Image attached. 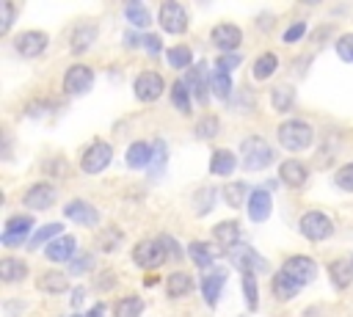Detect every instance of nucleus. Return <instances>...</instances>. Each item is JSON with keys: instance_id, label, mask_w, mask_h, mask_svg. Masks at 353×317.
Masks as SVG:
<instances>
[{"instance_id": "obj_1", "label": "nucleus", "mask_w": 353, "mask_h": 317, "mask_svg": "<svg viewBox=\"0 0 353 317\" xmlns=\"http://www.w3.org/2000/svg\"><path fill=\"white\" fill-rule=\"evenodd\" d=\"M279 141L287 152H301V149H309L312 141H314V130L306 124V121H298V119H290L279 127Z\"/></svg>"}, {"instance_id": "obj_2", "label": "nucleus", "mask_w": 353, "mask_h": 317, "mask_svg": "<svg viewBox=\"0 0 353 317\" xmlns=\"http://www.w3.org/2000/svg\"><path fill=\"white\" fill-rule=\"evenodd\" d=\"M240 152H243V165H245L248 171H259V168H265V165L273 163V149H270L268 141L259 138V135H248V138L240 143Z\"/></svg>"}, {"instance_id": "obj_3", "label": "nucleus", "mask_w": 353, "mask_h": 317, "mask_svg": "<svg viewBox=\"0 0 353 317\" xmlns=\"http://www.w3.org/2000/svg\"><path fill=\"white\" fill-rule=\"evenodd\" d=\"M168 251H165V243L163 240H141L135 248H132V259L143 267V270H157L163 262H165Z\"/></svg>"}, {"instance_id": "obj_4", "label": "nucleus", "mask_w": 353, "mask_h": 317, "mask_svg": "<svg viewBox=\"0 0 353 317\" xmlns=\"http://www.w3.org/2000/svg\"><path fill=\"white\" fill-rule=\"evenodd\" d=\"M157 19H160V25H163L165 33L182 36V33L188 30V11H185V6H179V3H174V0H165V3L160 6Z\"/></svg>"}, {"instance_id": "obj_5", "label": "nucleus", "mask_w": 353, "mask_h": 317, "mask_svg": "<svg viewBox=\"0 0 353 317\" xmlns=\"http://www.w3.org/2000/svg\"><path fill=\"white\" fill-rule=\"evenodd\" d=\"M110 157H113V146L105 143V141H94V143L83 152V157H80V168H83L85 174H99V171L108 168Z\"/></svg>"}, {"instance_id": "obj_6", "label": "nucleus", "mask_w": 353, "mask_h": 317, "mask_svg": "<svg viewBox=\"0 0 353 317\" xmlns=\"http://www.w3.org/2000/svg\"><path fill=\"white\" fill-rule=\"evenodd\" d=\"M331 229L334 226H331V218L325 212L312 209V212H303V218H301V234L309 240H325L331 234Z\"/></svg>"}, {"instance_id": "obj_7", "label": "nucleus", "mask_w": 353, "mask_h": 317, "mask_svg": "<svg viewBox=\"0 0 353 317\" xmlns=\"http://www.w3.org/2000/svg\"><path fill=\"white\" fill-rule=\"evenodd\" d=\"M91 83H94V72H91V66H85V63H74V66L63 74V91L72 94V96L85 94V91L91 88Z\"/></svg>"}, {"instance_id": "obj_8", "label": "nucleus", "mask_w": 353, "mask_h": 317, "mask_svg": "<svg viewBox=\"0 0 353 317\" xmlns=\"http://www.w3.org/2000/svg\"><path fill=\"white\" fill-rule=\"evenodd\" d=\"M132 88H135V96H138L141 102H154V99L163 94L165 83H163V77H160L157 72H141V74L135 77Z\"/></svg>"}, {"instance_id": "obj_9", "label": "nucleus", "mask_w": 353, "mask_h": 317, "mask_svg": "<svg viewBox=\"0 0 353 317\" xmlns=\"http://www.w3.org/2000/svg\"><path fill=\"white\" fill-rule=\"evenodd\" d=\"M47 41H50L47 33H41V30H25V33H19L14 39V47H17V52L22 58H36V55H41L47 50Z\"/></svg>"}, {"instance_id": "obj_10", "label": "nucleus", "mask_w": 353, "mask_h": 317, "mask_svg": "<svg viewBox=\"0 0 353 317\" xmlns=\"http://www.w3.org/2000/svg\"><path fill=\"white\" fill-rule=\"evenodd\" d=\"M33 226V218L30 215H14L6 221V229H3V245L6 248H14V245H22L28 232Z\"/></svg>"}, {"instance_id": "obj_11", "label": "nucleus", "mask_w": 353, "mask_h": 317, "mask_svg": "<svg viewBox=\"0 0 353 317\" xmlns=\"http://www.w3.org/2000/svg\"><path fill=\"white\" fill-rule=\"evenodd\" d=\"M229 259L240 267V273H254V270H268V262L251 248V245H245V243H240L237 248H232L229 251Z\"/></svg>"}, {"instance_id": "obj_12", "label": "nucleus", "mask_w": 353, "mask_h": 317, "mask_svg": "<svg viewBox=\"0 0 353 317\" xmlns=\"http://www.w3.org/2000/svg\"><path fill=\"white\" fill-rule=\"evenodd\" d=\"M210 36H212V44H215L221 52H232V55H234V50H237V44H240V39H243L240 28H237V25H229V22L215 25Z\"/></svg>"}, {"instance_id": "obj_13", "label": "nucleus", "mask_w": 353, "mask_h": 317, "mask_svg": "<svg viewBox=\"0 0 353 317\" xmlns=\"http://www.w3.org/2000/svg\"><path fill=\"white\" fill-rule=\"evenodd\" d=\"M284 273H290L298 284H309L314 276H317V267H314V259H309V256H290L287 262H284V267H281Z\"/></svg>"}, {"instance_id": "obj_14", "label": "nucleus", "mask_w": 353, "mask_h": 317, "mask_svg": "<svg viewBox=\"0 0 353 317\" xmlns=\"http://www.w3.org/2000/svg\"><path fill=\"white\" fill-rule=\"evenodd\" d=\"M270 209H273V198H270V193L268 190H254L251 196H248V218L251 221H256V223H262V221H268L270 218Z\"/></svg>"}, {"instance_id": "obj_15", "label": "nucleus", "mask_w": 353, "mask_h": 317, "mask_svg": "<svg viewBox=\"0 0 353 317\" xmlns=\"http://www.w3.org/2000/svg\"><path fill=\"white\" fill-rule=\"evenodd\" d=\"M52 198H55L52 185L39 182V185L28 187V193H25L22 201H25V207H30V209H47V207H52Z\"/></svg>"}, {"instance_id": "obj_16", "label": "nucleus", "mask_w": 353, "mask_h": 317, "mask_svg": "<svg viewBox=\"0 0 353 317\" xmlns=\"http://www.w3.org/2000/svg\"><path fill=\"white\" fill-rule=\"evenodd\" d=\"M63 215H66L69 221H74V223H83V226H94V223L99 221L97 209H94L91 204H85V201H69V204L63 207Z\"/></svg>"}, {"instance_id": "obj_17", "label": "nucleus", "mask_w": 353, "mask_h": 317, "mask_svg": "<svg viewBox=\"0 0 353 317\" xmlns=\"http://www.w3.org/2000/svg\"><path fill=\"white\" fill-rule=\"evenodd\" d=\"M182 83L188 85V91H190V94H193L199 102H204V99H207V72H204V63L190 66Z\"/></svg>"}, {"instance_id": "obj_18", "label": "nucleus", "mask_w": 353, "mask_h": 317, "mask_svg": "<svg viewBox=\"0 0 353 317\" xmlns=\"http://www.w3.org/2000/svg\"><path fill=\"white\" fill-rule=\"evenodd\" d=\"M212 237L221 243V248H237L240 245V223L237 221H221L215 229H212Z\"/></svg>"}, {"instance_id": "obj_19", "label": "nucleus", "mask_w": 353, "mask_h": 317, "mask_svg": "<svg viewBox=\"0 0 353 317\" xmlns=\"http://www.w3.org/2000/svg\"><path fill=\"white\" fill-rule=\"evenodd\" d=\"M301 287L303 284H298L290 273H284V270H279L276 276H273V295L279 298V300H292L298 292H301Z\"/></svg>"}, {"instance_id": "obj_20", "label": "nucleus", "mask_w": 353, "mask_h": 317, "mask_svg": "<svg viewBox=\"0 0 353 317\" xmlns=\"http://www.w3.org/2000/svg\"><path fill=\"white\" fill-rule=\"evenodd\" d=\"M279 176L287 187H301L306 182V165L298 163V160H284L281 168H279Z\"/></svg>"}, {"instance_id": "obj_21", "label": "nucleus", "mask_w": 353, "mask_h": 317, "mask_svg": "<svg viewBox=\"0 0 353 317\" xmlns=\"http://www.w3.org/2000/svg\"><path fill=\"white\" fill-rule=\"evenodd\" d=\"M226 281V273L223 270H215V273H207L201 278V295L207 300V306H215L218 303V295H221V287Z\"/></svg>"}, {"instance_id": "obj_22", "label": "nucleus", "mask_w": 353, "mask_h": 317, "mask_svg": "<svg viewBox=\"0 0 353 317\" xmlns=\"http://www.w3.org/2000/svg\"><path fill=\"white\" fill-rule=\"evenodd\" d=\"M74 248H77V240H74L72 234L58 237L55 243L47 245V259H52V262H66V259H72Z\"/></svg>"}, {"instance_id": "obj_23", "label": "nucleus", "mask_w": 353, "mask_h": 317, "mask_svg": "<svg viewBox=\"0 0 353 317\" xmlns=\"http://www.w3.org/2000/svg\"><path fill=\"white\" fill-rule=\"evenodd\" d=\"M234 165H237V160H234V154L229 149H215L212 157H210V171L215 176H229L234 171Z\"/></svg>"}, {"instance_id": "obj_24", "label": "nucleus", "mask_w": 353, "mask_h": 317, "mask_svg": "<svg viewBox=\"0 0 353 317\" xmlns=\"http://www.w3.org/2000/svg\"><path fill=\"white\" fill-rule=\"evenodd\" d=\"M328 276H331L334 287H339V289L350 287V281H353V262H345V259H334V262L328 265Z\"/></svg>"}, {"instance_id": "obj_25", "label": "nucleus", "mask_w": 353, "mask_h": 317, "mask_svg": "<svg viewBox=\"0 0 353 317\" xmlns=\"http://www.w3.org/2000/svg\"><path fill=\"white\" fill-rule=\"evenodd\" d=\"M39 289H41V292H50V295L66 292V289H69L66 273H58V270H47V273H41V278H39Z\"/></svg>"}, {"instance_id": "obj_26", "label": "nucleus", "mask_w": 353, "mask_h": 317, "mask_svg": "<svg viewBox=\"0 0 353 317\" xmlns=\"http://www.w3.org/2000/svg\"><path fill=\"white\" fill-rule=\"evenodd\" d=\"M188 256L193 259V265H199V267H210L212 259H215V248H212L210 243L193 240V243L188 245Z\"/></svg>"}, {"instance_id": "obj_27", "label": "nucleus", "mask_w": 353, "mask_h": 317, "mask_svg": "<svg viewBox=\"0 0 353 317\" xmlns=\"http://www.w3.org/2000/svg\"><path fill=\"white\" fill-rule=\"evenodd\" d=\"M152 152H154V149H152L149 143L135 141V143L127 149V165H130V168H143V165H149Z\"/></svg>"}, {"instance_id": "obj_28", "label": "nucleus", "mask_w": 353, "mask_h": 317, "mask_svg": "<svg viewBox=\"0 0 353 317\" xmlns=\"http://www.w3.org/2000/svg\"><path fill=\"white\" fill-rule=\"evenodd\" d=\"M97 41V28L94 25H80L72 33V52H85Z\"/></svg>"}, {"instance_id": "obj_29", "label": "nucleus", "mask_w": 353, "mask_h": 317, "mask_svg": "<svg viewBox=\"0 0 353 317\" xmlns=\"http://www.w3.org/2000/svg\"><path fill=\"white\" fill-rule=\"evenodd\" d=\"M270 102H273V110L287 113V110L292 108V102H295V88H292V85H287V83L276 85V88H273V94H270Z\"/></svg>"}, {"instance_id": "obj_30", "label": "nucleus", "mask_w": 353, "mask_h": 317, "mask_svg": "<svg viewBox=\"0 0 353 317\" xmlns=\"http://www.w3.org/2000/svg\"><path fill=\"white\" fill-rule=\"evenodd\" d=\"M141 311H143V300L138 295H127L113 306V317H141Z\"/></svg>"}, {"instance_id": "obj_31", "label": "nucleus", "mask_w": 353, "mask_h": 317, "mask_svg": "<svg viewBox=\"0 0 353 317\" xmlns=\"http://www.w3.org/2000/svg\"><path fill=\"white\" fill-rule=\"evenodd\" d=\"M190 289H193V278H190L188 273L176 270V273L168 276V295H171V298H182V295H188Z\"/></svg>"}, {"instance_id": "obj_32", "label": "nucleus", "mask_w": 353, "mask_h": 317, "mask_svg": "<svg viewBox=\"0 0 353 317\" xmlns=\"http://www.w3.org/2000/svg\"><path fill=\"white\" fill-rule=\"evenodd\" d=\"M165 58H168V63H171L174 69H190V63H193V52H190V47H185V44H174V47L165 52Z\"/></svg>"}, {"instance_id": "obj_33", "label": "nucleus", "mask_w": 353, "mask_h": 317, "mask_svg": "<svg viewBox=\"0 0 353 317\" xmlns=\"http://www.w3.org/2000/svg\"><path fill=\"white\" fill-rule=\"evenodd\" d=\"M25 276H28L25 262H19V259H3L0 262V278L3 281H19Z\"/></svg>"}, {"instance_id": "obj_34", "label": "nucleus", "mask_w": 353, "mask_h": 317, "mask_svg": "<svg viewBox=\"0 0 353 317\" xmlns=\"http://www.w3.org/2000/svg\"><path fill=\"white\" fill-rule=\"evenodd\" d=\"M124 17H127L130 25H135V28H146V25L152 22V17H149V11H146L143 3H127V6H124Z\"/></svg>"}, {"instance_id": "obj_35", "label": "nucleus", "mask_w": 353, "mask_h": 317, "mask_svg": "<svg viewBox=\"0 0 353 317\" xmlns=\"http://www.w3.org/2000/svg\"><path fill=\"white\" fill-rule=\"evenodd\" d=\"M276 66H279V58H276L273 52H265V55H259V58L254 61V77H256V80H268V77L276 72Z\"/></svg>"}, {"instance_id": "obj_36", "label": "nucleus", "mask_w": 353, "mask_h": 317, "mask_svg": "<svg viewBox=\"0 0 353 317\" xmlns=\"http://www.w3.org/2000/svg\"><path fill=\"white\" fill-rule=\"evenodd\" d=\"M171 102L179 113H190V91L185 83H174L171 85Z\"/></svg>"}, {"instance_id": "obj_37", "label": "nucleus", "mask_w": 353, "mask_h": 317, "mask_svg": "<svg viewBox=\"0 0 353 317\" xmlns=\"http://www.w3.org/2000/svg\"><path fill=\"white\" fill-rule=\"evenodd\" d=\"M210 88H212V94H215L218 99H229V94H232V80H229V74L215 69V74H212V80H210Z\"/></svg>"}, {"instance_id": "obj_38", "label": "nucleus", "mask_w": 353, "mask_h": 317, "mask_svg": "<svg viewBox=\"0 0 353 317\" xmlns=\"http://www.w3.org/2000/svg\"><path fill=\"white\" fill-rule=\"evenodd\" d=\"M223 198H226L229 207H240L243 198H245V185H243V182H229V185H223Z\"/></svg>"}, {"instance_id": "obj_39", "label": "nucleus", "mask_w": 353, "mask_h": 317, "mask_svg": "<svg viewBox=\"0 0 353 317\" xmlns=\"http://www.w3.org/2000/svg\"><path fill=\"white\" fill-rule=\"evenodd\" d=\"M97 243H99V248H102V251H116V248H119V243H121V232H119L116 226H108L105 232H99Z\"/></svg>"}, {"instance_id": "obj_40", "label": "nucleus", "mask_w": 353, "mask_h": 317, "mask_svg": "<svg viewBox=\"0 0 353 317\" xmlns=\"http://www.w3.org/2000/svg\"><path fill=\"white\" fill-rule=\"evenodd\" d=\"M243 292H245V300H248V309H256V276L254 273H243Z\"/></svg>"}, {"instance_id": "obj_41", "label": "nucleus", "mask_w": 353, "mask_h": 317, "mask_svg": "<svg viewBox=\"0 0 353 317\" xmlns=\"http://www.w3.org/2000/svg\"><path fill=\"white\" fill-rule=\"evenodd\" d=\"M215 132H218V119H215V116H204V119L196 124V138H204V141H207V138H212Z\"/></svg>"}, {"instance_id": "obj_42", "label": "nucleus", "mask_w": 353, "mask_h": 317, "mask_svg": "<svg viewBox=\"0 0 353 317\" xmlns=\"http://www.w3.org/2000/svg\"><path fill=\"white\" fill-rule=\"evenodd\" d=\"M63 232V226L61 223H50V226H41L36 234H33V240H30V245L36 248V245H41V243H47L50 237H55V234H61Z\"/></svg>"}, {"instance_id": "obj_43", "label": "nucleus", "mask_w": 353, "mask_h": 317, "mask_svg": "<svg viewBox=\"0 0 353 317\" xmlns=\"http://www.w3.org/2000/svg\"><path fill=\"white\" fill-rule=\"evenodd\" d=\"M334 182L342 187V190H347V193H353V163H347V165H342L336 174H334Z\"/></svg>"}, {"instance_id": "obj_44", "label": "nucleus", "mask_w": 353, "mask_h": 317, "mask_svg": "<svg viewBox=\"0 0 353 317\" xmlns=\"http://www.w3.org/2000/svg\"><path fill=\"white\" fill-rule=\"evenodd\" d=\"M336 55H339L342 61L353 63V33L339 36V41H336Z\"/></svg>"}, {"instance_id": "obj_45", "label": "nucleus", "mask_w": 353, "mask_h": 317, "mask_svg": "<svg viewBox=\"0 0 353 317\" xmlns=\"http://www.w3.org/2000/svg\"><path fill=\"white\" fill-rule=\"evenodd\" d=\"M94 267V256L91 254H83V256H77L72 265H69V273H85V270H91Z\"/></svg>"}, {"instance_id": "obj_46", "label": "nucleus", "mask_w": 353, "mask_h": 317, "mask_svg": "<svg viewBox=\"0 0 353 317\" xmlns=\"http://www.w3.org/2000/svg\"><path fill=\"white\" fill-rule=\"evenodd\" d=\"M14 14H17V8H14V3H3V22H0V36L3 33H8V28H11V22H14Z\"/></svg>"}, {"instance_id": "obj_47", "label": "nucleus", "mask_w": 353, "mask_h": 317, "mask_svg": "<svg viewBox=\"0 0 353 317\" xmlns=\"http://www.w3.org/2000/svg\"><path fill=\"white\" fill-rule=\"evenodd\" d=\"M237 63H240V58H237V55H221V58L215 61V69H218V72H226V74H229V72H232V69H234Z\"/></svg>"}, {"instance_id": "obj_48", "label": "nucleus", "mask_w": 353, "mask_h": 317, "mask_svg": "<svg viewBox=\"0 0 353 317\" xmlns=\"http://www.w3.org/2000/svg\"><path fill=\"white\" fill-rule=\"evenodd\" d=\"M303 33H306V22H295L292 28L284 30V41H298Z\"/></svg>"}, {"instance_id": "obj_49", "label": "nucleus", "mask_w": 353, "mask_h": 317, "mask_svg": "<svg viewBox=\"0 0 353 317\" xmlns=\"http://www.w3.org/2000/svg\"><path fill=\"white\" fill-rule=\"evenodd\" d=\"M143 44H146V50H149L152 55H157V52H160V47H163L160 36H146V39H143Z\"/></svg>"}, {"instance_id": "obj_50", "label": "nucleus", "mask_w": 353, "mask_h": 317, "mask_svg": "<svg viewBox=\"0 0 353 317\" xmlns=\"http://www.w3.org/2000/svg\"><path fill=\"white\" fill-rule=\"evenodd\" d=\"M113 281H116V276H113L110 270H105V273L97 278V287H99V289H110V284H113Z\"/></svg>"}, {"instance_id": "obj_51", "label": "nucleus", "mask_w": 353, "mask_h": 317, "mask_svg": "<svg viewBox=\"0 0 353 317\" xmlns=\"http://www.w3.org/2000/svg\"><path fill=\"white\" fill-rule=\"evenodd\" d=\"M160 240L165 243V251H168L171 256H176V259H179V245H176V243H174L171 237H160Z\"/></svg>"}, {"instance_id": "obj_52", "label": "nucleus", "mask_w": 353, "mask_h": 317, "mask_svg": "<svg viewBox=\"0 0 353 317\" xmlns=\"http://www.w3.org/2000/svg\"><path fill=\"white\" fill-rule=\"evenodd\" d=\"M102 314H105V303H94L85 317H102Z\"/></svg>"}, {"instance_id": "obj_53", "label": "nucleus", "mask_w": 353, "mask_h": 317, "mask_svg": "<svg viewBox=\"0 0 353 317\" xmlns=\"http://www.w3.org/2000/svg\"><path fill=\"white\" fill-rule=\"evenodd\" d=\"M80 300H83V287H80V289H74V295H72V306L77 309V306H80Z\"/></svg>"}, {"instance_id": "obj_54", "label": "nucleus", "mask_w": 353, "mask_h": 317, "mask_svg": "<svg viewBox=\"0 0 353 317\" xmlns=\"http://www.w3.org/2000/svg\"><path fill=\"white\" fill-rule=\"evenodd\" d=\"M124 41H127V47H138V36H132V33H127Z\"/></svg>"}, {"instance_id": "obj_55", "label": "nucleus", "mask_w": 353, "mask_h": 317, "mask_svg": "<svg viewBox=\"0 0 353 317\" xmlns=\"http://www.w3.org/2000/svg\"><path fill=\"white\" fill-rule=\"evenodd\" d=\"M72 317H80V314H72Z\"/></svg>"}]
</instances>
